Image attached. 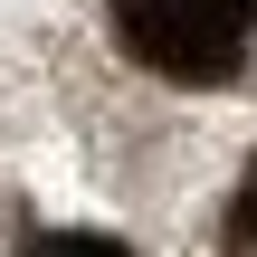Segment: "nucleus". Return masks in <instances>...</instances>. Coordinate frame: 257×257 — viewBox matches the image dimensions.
I'll return each instance as SVG.
<instances>
[{
    "instance_id": "3",
    "label": "nucleus",
    "mask_w": 257,
    "mask_h": 257,
    "mask_svg": "<svg viewBox=\"0 0 257 257\" xmlns=\"http://www.w3.org/2000/svg\"><path fill=\"white\" fill-rule=\"evenodd\" d=\"M29 257H124V248H114V238H38Z\"/></svg>"
},
{
    "instance_id": "2",
    "label": "nucleus",
    "mask_w": 257,
    "mask_h": 257,
    "mask_svg": "<svg viewBox=\"0 0 257 257\" xmlns=\"http://www.w3.org/2000/svg\"><path fill=\"white\" fill-rule=\"evenodd\" d=\"M229 257H257V162L238 172V191H229Z\"/></svg>"
},
{
    "instance_id": "1",
    "label": "nucleus",
    "mask_w": 257,
    "mask_h": 257,
    "mask_svg": "<svg viewBox=\"0 0 257 257\" xmlns=\"http://www.w3.org/2000/svg\"><path fill=\"white\" fill-rule=\"evenodd\" d=\"M105 10L114 38L172 86H229L257 38V0H105Z\"/></svg>"
}]
</instances>
